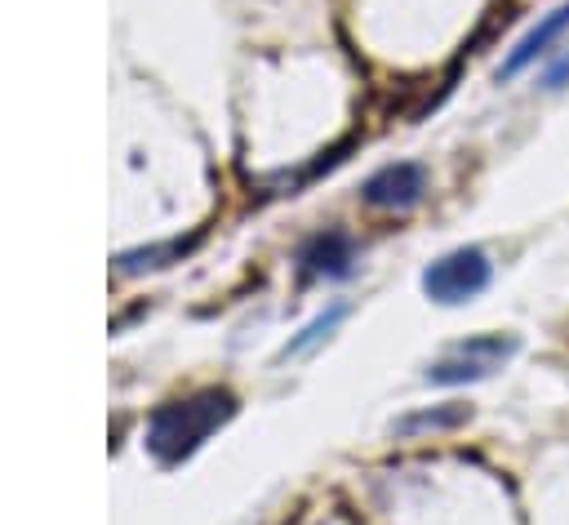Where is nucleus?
Segmentation results:
<instances>
[{"instance_id":"1a4fd4ad","label":"nucleus","mask_w":569,"mask_h":525,"mask_svg":"<svg viewBox=\"0 0 569 525\" xmlns=\"http://www.w3.org/2000/svg\"><path fill=\"white\" fill-rule=\"evenodd\" d=\"M191 249V240H169V245H156V249H142V254H124V271H138V267H164V258H182Z\"/></svg>"},{"instance_id":"0eeeda50","label":"nucleus","mask_w":569,"mask_h":525,"mask_svg":"<svg viewBox=\"0 0 569 525\" xmlns=\"http://www.w3.org/2000/svg\"><path fill=\"white\" fill-rule=\"evenodd\" d=\"M471 423V405H458V400H445V405H431V409H413V414H400L391 423V436L400 440H422V436H449L458 427Z\"/></svg>"},{"instance_id":"7ed1b4c3","label":"nucleus","mask_w":569,"mask_h":525,"mask_svg":"<svg viewBox=\"0 0 569 525\" xmlns=\"http://www.w3.org/2000/svg\"><path fill=\"white\" fill-rule=\"evenodd\" d=\"M493 280V258L480 245H458L445 249L422 267V294L440 307H467L476 303Z\"/></svg>"},{"instance_id":"423d86ee","label":"nucleus","mask_w":569,"mask_h":525,"mask_svg":"<svg viewBox=\"0 0 569 525\" xmlns=\"http://www.w3.org/2000/svg\"><path fill=\"white\" fill-rule=\"evenodd\" d=\"M293 267L302 280H342L356 271V240L351 231L342 227H325V231H311L298 254H293Z\"/></svg>"},{"instance_id":"f03ea898","label":"nucleus","mask_w":569,"mask_h":525,"mask_svg":"<svg viewBox=\"0 0 569 525\" xmlns=\"http://www.w3.org/2000/svg\"><path fill=\"white\" fill-rule=\"evenodd\" d=\"M516 351H520V338L516 334H471V338L445 347L427 365V383L431 387H471V383H485L498 369H507Z\"/></svg>"},{"instance_id":"6e6552de","label":"nucleus","mask_w":569,"mask_h":525,"mask_svg":"<svg viewBox=\"0 0 569 525\" xmlns=\"http://www.w3.org/2000/svg\"><path fill=\"white\" fill-rule=\"evenodd\" d=\"M342 320H347V307H342V303H333L329 311H320L316 320H307V325H302V329H298V334L284 343V351H280V356H302V351L320 347V343H325V338H329V334H333Z\"/></svg>"},{"instance_id":"9d476101","label":"nucleus","mask_w":569,"mask_h":525,"mask_svg":"<svg viewBox=\"0 0 569 525\" xmlns=\"http://www.w3.org/2000/svg\"><path fill=\"white\" fill-rule=\"evenodd\" d=\"M538 85H542L547 93H556V89H565V85H569V49H560V53L542 67V80H538Z\"/></svg>"},{"instance_id":"f257e3e1","label":"nucleus","mask_w":569,"mask_h":525,"mask_svg":"<svg viewBox=\"0 0 569 525\" xmlns=\"http://www.w3.org/2000/svg\"><path fill=\"white\" fill-rule=\"evenodd\" d=\"M236 414V396L222 392V387H204V392H191L182 400H169L151 414V427H147V449L160 458V463H182L187 454H196L227 418Z\"/></svg>"},{"instance_id":"39448f33","label":"nucleus","mask_w":569,"mask_h":525,"mask_svg":"<svg viewBox=\"0 0 569 525\" xmlns=\"http://www.w3.org/2000/svg\"><path fill=\"white\" fill-rule=\"evenodd\" d=\"M569 36V0H560L556 9H547V13H538V22L502 53V62H498V80L502 85H511L516 76H525L529 67H538V62H551L556 53H560V40Z\"/></svg>"},{"instance_id":"20e7f679","label":"nucleus","mask_w":569,"mask_h":525,"mask_svg":"<svg viewBox=\"0 0 569 525\" xmlns=\"http://www.w3.org/2000/svg\"><path fill=\"white\" fill-rule=\"evenodd\" d=\"M431 174L422 160H391L360 182V205L373 214H409L427 200Z\"/></svg>"}]
</instances>
